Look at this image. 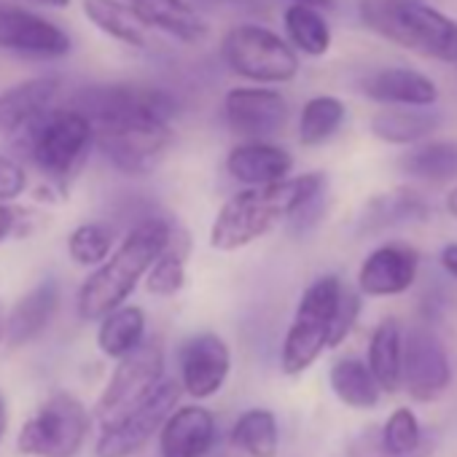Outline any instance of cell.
I'll use <instances>...</instances> for the list:
<instances>
[{
  "mask_svg": "<svg viewBox=\"0 0 457 457\" xmlns=\"http://www.w3.org/2000/svg\"><path fill=\"white\" fill-rule=\"evenodd\" d=\"M358 17L395 46L457 65V22L422 0H358Z\"/></svg>",
  "mask_w": 457,
  "mask_h": 457,
  "instance_id": "obj_3",
  "label": "cell"
},
{
  "mask_svg": "<svg viewBox=\"0 0 457 457\" xmlns=\"http://www.w3.org/2000/svg\"><path fill=\"white\" fill-rule=\"evenodd\" d=\"M342 288L345 286L337 275H326V278H318L302 294V302L296 307V315H294L291 328L283 342L280 363H283L286 374H291V377L304 374L320 358V353L328 347L331 323H334V312H337Z\"/></svg>",
  "mask_w": 457,
  "mask_h": 457,
  "instance_id": "obj_5",
  "label": "cell"
},
{
  "mask_svg": "<svg viewBox=\"0 0 457 457\" xmlns=\"http://www.w3.org/2000/svg\"><path fill=\"white\" fill-rule=\"evenodd\" d=\"M28 188V170L25 164H20L14 156L0 154V199L12 202L17 196H22Z\"/></svg>",
  "mask_w": 457,
  "mask_h": 457,
  "instance_id": "obj_36",
  "label": "cell"
},
{
  "mask_svg": "<svg viewBox=\"0 0 457 457\" xmlns=\"http://www.w3.org/2000/svg\"><path fill=\"white\" fill-rule=\"evenodd\" d=\"M92 143L105 159L127 175H148L172 143V124L103 121L92 124Z\"/></svg>",
  "mask_w": 457,
  "mask_h": 457,
  "instance_id": "obj_9",
  "label": "cell"
},
{
  "mask_svg": "<svg viewBox=\"0 0 457 457\" xmlns=\"http://www.w3.org/2000/svg\"><path fill=\"white\" fill-rule=\"evenodd\" d=\"M84 17L105 36L113 41L132 46V49H145L148 36L145 25L135 17V12L124 4V0H84Z\"/></svg>",
  "mask_w": 457,
  "mask_h": 457,
  "instance_id": "obj_25",
  "label": "cell"
},
{
  "mask_svg": "<svg viewBox=\"0 0 457 457\" xmlns=\"http://www.w3.org/2000/svg\"><path fill=\"white\" fill-rule=\"evenodd\" d=\"M159 430V457H207L218 433L215 417L204 406L172 409Z\"/></svg>",
  "mask_w": 457,
  "mask_h": 457,
  "instance_id": "obj_17",
  "label": "cell"
},
{
  "mask_svg": "<svg viewBox=\"0 0 457 457\" xmlns=\"http://www.w3.org/2000/svg\"><path fill=\"white\" fill-rule=\"evenodd\" d=\"M60 89L62 81L57 76H38L0 95V140L17 137L38 113L52 108Z\"/></svg>",
  "mask_w": 457,
  "mask_h": 457,
  "instance_id": "obj_19",
  "label": "cell"
},
{
  "mask_svg": "<svg viewBox=\"0 0 457 457\" xmlns=\"http://www.w3.org/2000/svg\"><path fill=\"white\" fill-rule=\"evenodd\" d=\"M283 20H286L288 41L299 52H304L310 57H323L331 49V28L323 20L320 9L302 6V4H291L286 9Z\"/></svg>",
  "mask_w": 457,
  "mask_h": 457,
  "instance_id": "obj_30",
  "label": "cell"
},
{
  "mask_svg": "<svg viewBox=\"0 0 457 457\" xmlns=\"http://www.w3.org/2000/svg\"><path fill=\"white\" fill-rule=\"evenodd\" d=\"M6 428H9V403H6V395L0 393V438L6 436Z\"/></svg>",
  "mask_w": 457,
  "mask_h": 457,
  "instance_id": "obj_39",
  "label": "cell"
},
{
  "mask_svg": "<svg viewBox=\"0 0 457 457\" xmlns=\"http://www.w3.org/2000/svg\"><path fill=\"white\" fill-rule=\"evenodd\" d=\"M4 326H6V315H4V304H0V342H4Z\"/></svg>",
  "mask_w": 457,
  "mask_h": 457,
  "instance_id": "obj_44",
  "label": "cell"
},
{
  "mask_svg": "<svg viewBox=\"0 0 457 457\" xmlns=\"http://www.w3.org/2000/svg\"><path fill=\"white\" fill-rule=\"evenodd\" d=\"M361 89L366 97L385 103V105H433L438 100L436 84L411 68H385L361 81Z\"/></svg>",
  "mask_w": 457,
  "mask_h": 457,
  "instance_id": "obj_22",
  "label": "cell"
},
{
  "mask_svg": "<svg viewBox=\"0 0 457 457\" xmlns=\"http://www.w3.org/2000/svg\"><path fill=\"white\" fill-rule=\"evenodd\" d=\"M0 49L22 57L60 60L73 49V41L52 20L22 6L0 4Z\"/></svg>",
  "mask_w": 457,
  "mask_h": 457,
  "instance_id": "obj_14",
  "label": "cell"
},
{
  "mask_svg": "<svg viewBox=\"0 0 457 457\" xmlns=\"http://www.w3.org/2000/svg\"><path fill=\"white\" fill-rule=\"evenodd\" d=\"M294 170V156L267 140H245L226 156V172L245 186H267L288 178Z\"/></svg>",
  "mask_w": 457,
  "mask_h": 457,
  "instance_id": "obj_20",
  "label": "cell"
},
{
  "mask_svg": "<svg viewBox=\"0 0 457 457\" xmlns=\"http://www.w3.org/2000/svg\"><path fill=\"white\" fill-rule=\"evenodd\" d=\"M36 6H46V9H65L71 0H30Z\"/></svg>",
  "mask_w": 457,
  "mask_h": 457,
  "instance_id": "obj_41",
  "label": "cell"
},
{
  "mask_svg": "<svg viewBox=\"0 0 457 457\" xmlns=\"http://www.w3.org/2000/svg\"><path fill=\"white\" fill-rule=\"evenodd\" d=\"M291 4L312 6V9H331V6H334V0H291Z\"/></svg>",
  "mask_w": 457,
  "mask_h": 457,
  "instance_id": "obj_40",
  "label": "cell"
},
{
  "mask_svg": "<svg viewBox=\"0 0 457 457\" xmlns=\"http://www.w3.org/2000/svg\"><path fill=\"white\" fill-rule=\"evenodd\" d=\"M89 433V411L73 393H52L22 425L17 449L28 457H76Z\"/></svg>",
  "mask_w": 457,
  "mask_h": 457,
  "instance_id": "obj_7",
  "label": "cell"
},
{
  "mask_svg": "<svg viewBox=\"0 0 457 457\" xmlns=\"http://www.w3.org/2000/svg\"><path fill=\"white\" fill-rule=\"evenodd\" d=\"M228 371H232V353L218 334H196L180 347V390L202 401L215 395Z\"/></svg>",
  "mask_w": 457,
  "mask_h": 457,
  "instance_id": "obj_15",
  "label": "cell"
},
{
  "mask_svg": "<svg viewBox=\"0 0 457 457\" xmlns=\"http://www.w3.org/2000/svg\"><path fill=\"white\" fill-rule=\"evenodd\" d=\"M20 212L9 204V202H4V199H0V243H4V240H9L14 232H17V218Z\"/></svg>",
  "mask_w": 457,
  "mask_h": 457,
  "instance_id": "obj_37",
  "label": "cell"
},
{
  "mask_svg": "<svg viewBox=\"0 0 457 457\" xmlns=\"http://www.w3.org/2000/svg\"><path fill=\"white\" fill-rule=\"evenodd\" d=\"M164 379V353L162 345L154 339H143L132 353L119 358L116 371L111 374L100 401H97V420L100 425L113 422L135 403H140L159 382Z\"/></svg>",
  "mask_w": 457,
  "mask_h": 457,
  "instance_id": "obj_11",
  "label": "cell"
},
{
  "mask_svg": "<svg viewBox=\"0 0 457 457\" xmlns=\"http://www.w3.org/2000/svg\"><path fill=\"white\" fill-rule=\"evenodd\" d=\"M207 457H240V452L232 446V449H223V452H218V454H215V446H212V449L207 452Z\"/></svg>",
  "mask_w": 457,
  "mask_h": 457,
  "instance_id": "obj_42",
  "label": "cell"
},
{
  "mask_svg": "<svg viewBox=\"0 0 457 457\" xmlns=\"http://www.w3.org/2000/svg\"><path fill=\"white\" fill-rule=\"evenodd\" d=\"M223 119L245 140H267L288 124V100L264 87H237L223 97Z\"/></svg>",
  "mask_w": 457,
  "mask_h": 457,
  "instance_id": "obj_13",
  "label": "cell"
},
{
  "mask_svg": "<svg viewBox=\"0 0 457 457\" xmlns=\"http://www.w3.org/2000/svg\"><path fill=\"white\" fill-rule=\"evenodd\" d=\"M441 267L457 280V243H452L441 251Z\"/></svg>",
  "mask_w": 457,
  "mask_h": 457,
  "instance_id": "obj_38",
  "label": "cell"
},
{
  "mask_svg": "<svg viewBox=\"0 0 457 457\" xmlns=\"http://www.w3.org/2000/svg\"><path fill=\"white\" fill-rule=\"evenodd\" d=\"M420 259L409 245L390 243L371 251L358 272V288L366 296H398L417 280Z\"/></svg>",
  "mask_w": 457,
  "mask_h": 457,
  "instance_id": "obj_16",
  "label": "cell"
},
{
  "mask_svg": "<svg viewBox=\"0 0 457 457\" xmlns=\"http://www.w3.org/2000/svg\"><path fill=\"white\" fill-rule=\"evenodd\" d=\"M135 17L154 30H162L183 44H199L207 38L204 17L188 0H124Z\"/></svg>",
  "mask_w": 457,
  "mask_h": 457,
  "instance_id": "obj_21",
  "label": "cell"
},
{
  "mask_svg": "<svg viewBox=\"0 0 457 457\" xmlns=\"http://www.w3.org/2000/svg\"><path fill=\"white\" fill-rule=\"evenodd\" d=\"M191 253V243L183 228L172 226V232L164 243V248L159 251V256L154 259V264L145 272V291L154 296H175L183 286H186V262Z\"/></svg>",
  "mask_w": 457,
  "mask_h": 457,
  "instance_id": "obj_24",
  "label": "cell"
},
{
  "mask_svg": "<svg viewBox=\"0 0 457 457\" xmlns=\"http://www.w3.org/2000/svg\"><path fill=\"white\" fill-rule=\"evenodd\" d=\"M240 454L245 457H275L280 446V433H278V420L267 409H251L245 411L228 436Z\"/></svg>",
  "mask_w": 457,
  "mask_h": 457,
  "instance_id": "obj_29",
  "label": "cell"
},
{
  "mask_svg": "<svg viewBox=\"0 0 457 457\" xmlns=\"http://www.w3.org/2000/svg\"><path fill=\"white\" fill-rule=\"evenodd\" d=\"M331 390L350 409H374L379 403V385L369 366L358 358H339L331 366Z\"/></svg>",
  "mask_w": 457,
  "mask_h": 457,
  "instance_id": "obj_28",
  "label": "cell"
},
{
  "mask_svg": "<svg viewBox=\"0 0 457 457\" xmlns=\"http://www.w3.org/2000/svg\"><path fill=\"white\" fill-rule=\"evenodd\" d=\"M369 371L379 390L395 393L401 387V326L387 318L377 326L369 342Z\"/></svg>",
  "mask_w": 457,
  "mask_h": 457,
  "instance_id": "obj_27",
  "label": "cell"
},
{
  "mask_svg": "<svg viewBox=\"0 0 457 457\" xmlns=\"http://www.w3.org/2000/svg\"><path fill=\"white\" fill-rule=\"evenodd\" d=\"M446 210H449V212H452V215L457 218V188H454V191H452V194L446 196Z\"/></svg>",
  "mask_w": 457,
  "mask_h": 457,
  "instance_id": "obj_43",
  "label": "cell"
},
{
  "mask_svg": "<svg viewBox=\"0 0 457 457\" xmlns=\"http://www.w3.org/2000/svg\"><path fill=\"white\" fill-rule=\"evenodd\" d=\"M145 339V312L132 304H121L100 318L97 347L108 358H121L132 353Z\"/></svg>",
  "mask_w": 457,
  "mask_h": 457,
  "instance_id": "obj_26",
  "label": "cell"
},
{
  "mask_svg": "<svg viewBox=\"0 0 457 457\" xmlns=\"http://www.w3.org/2000/svg\"><path fill=\"white\" fill-rule=\"evenodd\" d=\"M113 251V228L105 223H81L68 237V253L79 267H97Z\"/></svg>",
  "mask_w": 457,
  "mask_h": 457,
  "instance_id": "obj_34",
  "label": "cell"
},
{
  "mask_svg": "<svg viewBox=\"0 0 457 457\" xmlns=\"http://www.w3.org/2000/svg\"><path fill=\"white\" fill-rule=\"evenodd\" d=\"M57 307H60V283L54 278H46L38 286H33L6 315L4 342L12 347H22L38 339L49 328Z\"/></svg>",
  "mask_w": 457,
  "mask_h": 457,
  "instance_id": "obj_18",
  "label": "cell"
},
{
  "mask_svg": "<svg viewBox=\"0 0 457 457\" xmlns=\"http://www.w3.org/2000/svg\"><path fill=\"white\" fill-rule=\"evenodd\" d=\"M441 127V113L430 111V105L417 108V105H398L393 111H379L371 119V132L374 137L393 143V145H409L417 143L428 135H433Z\"/></svg>",
  "mask_w": 457,
  "mask_h": 457,
  "instance_id": "obj_23",
  "label": "cell"
},
{
  "mask_svg": "<svg viewBox=\"0 0 457 457\" xmlns=\"http://www.w3.org/2000/svg\"><path fill=\"white\" fill-rule=\"evenodd\" d=\"M76 108L92 121H148V124H172L178 103L170 92L156 87L113 84L87 89Z\"/></svg>",
  "mask_w": 457,
  "mask_h": 457,
  "instance_id": "obj_8",
  "label": "cell"
},
{
  "mask_svg": "<svg viewBox=\"0 0 457 457\" xmlns=\"http://www.w3.org/2000/svg\"><path fill=\"white\" fill-rule=\"evenodd\" d=\"M347 108L339 97L334 95H318L312 100L304 103L302 108V119H299V140L302 145H320L328 137H334L339 132V127L345 124Z\"/></svg>",
  "mask_w": 457,
  "mask_h": 457,
  "instance_id": "obj_31",
  "label": "cell"
},
{
  "mask_svg": "<svg viewBox=\"0 0 457 457\" xmlns=\"http://www.w3.org/2000/svg\"><path fill=\"white\" fill-rule=\"evenodd\" d=\"M178 398H180V382L162 379L140 403H135L113 422L103 425V433L95 446V457H132L164 425Z\"/></svg>",
  "mask_w": 457,
  "mask_h": 457,
  "instance_id": "obj_10",
  "label": "cell"
},
{
  "mask_svg": "<svg viewBox=\"0 0 457 457\" xmlns=\"http://www.w3.org/2000/svg\"><path fill=\"white\" fill-rule=\"evenodd\" d=\"M220 52L232 73L253 84H288L299 73L294 46L262 25L232 28L223 36Z\"/></svg>",
  "mask_w": 457,
  "mask_h": 457,
  "instance_id": "obj_6",
  "label": "cell"
},
{
  "mask_svg": "<svg viewBox=\"0 0 457 457\" xmlns=\"http://www.w3.org/2000/svg\"><path fill=\"white\" fill-rule=\"evenodd\" d=\"M452 382V366L444 342L425 326L401 337V385L420 403H433Z\"/></svg>",
  "mask_w": 457,
  "mask_h": 457,
  "instance_id": "obj_12",
  "label": "cell"
},
{
  "mask_svg": "<svg viewBox=\"0 0 457 457\" xmlns=\"http://www.w3.org/2000/svg\"><path fill=\"white\" fill-rule=\"evenodd\" d=\"M428 218V204L409 188L382 194L371 199V204L363 212V232H374V228L395 226L403 220H425Z\"/></svg>",
  "mask_w": 457,
  "mask_h": 457,
  "instance_id": "obj_32",
  "label": "cell"
},
{
  "mask_svg": "<svg viewBox=\"0 0 457 457\" xmlns=\"http://www.w3.org/2000/svg\"><path fill=\"white\" fill-rule=\"evenodd\" d=\"M326 186L328 180L323 172H307L237 191L226 199L210 226V248L232 253L262 240L283 220H318Z\"/></svg>",
  "mask_w": 457,
  "mask_h": 457,
  "instance_id": "obj_1",
  "label": "cell"
},
{
  "mask_svg": "<svg viewBox=\"0 0 457 457\" xmlns=\"http://www.w3.org/2000/svg\"><path fill=\"white\" fill-rule=\"evenodd\" d=\"M401 170L406 175L433 180V183L449 180L457 175V143H449V140L425 143L401 159Z\"/></svg>",
  "mask_w": 457,
  "mask_h": 457,
  "instance_id": "obj_33",
  "label": "cell"
},
{
  "mask_svg": "<svg viewBox=\"0 0 457 457\" xmlns=\"http://www.w3.org/2000/svg\"><path fill=\"white\" fill-rule=\"evenodd\" d=\"M358 312H361V299H358V294L342 288V296H339V304H337V312H334V323H331L328 347H337V345L345 342V337H347L350 328L355 326Z\"/></svg>",
  "mask_w": 457,
  "mask_h": 457,
  "instance_id": "obj_35",
  "label": "cell"
},
{
  "mask_svg": "<svg viewBox=\"0 0 457 457\" xmlns=\"http://www.w3.org/2000/svg\"><path fill=\"white\" fill-rule=\"evenodd\" d=\"M172 226L175 223L164 218L140 220L121 240V245L97 264V270L79 288L76 307L81 320H100L129 299V294L137 288V283L145 278L148 267L164 248Z\"/></svg>",
  "mask_w": 457,
  "mask_h": 457,
  "instance_id": "obj_2",
  "label": "cell"
},
{
  "mask_svg": "<svg viewBox=\"0 0 457 457\" xmlns=\"http://www.w3.org/2000/svg\"><path fill=\"white\" fill-rule=\"evenodd\" d=\"M92 121L79 108H46L20 135L17 143L41 175L65 191L71 175L92 145Z\"/></svg>",
  "mask_w": 457,
  "mask_h": 457,
  "instance_id": "obj_4",
  "label": "cell"
}]
</instances>
